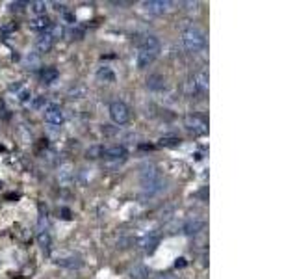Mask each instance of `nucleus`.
<instances>
[{
	"mask_svg": "<svg viewBox=\"0 0 297 279\" xmlns=\"http://www.w3.org/2000/svg\"><path fill=\"white\" fill-rule=\"evenodd\" d=\"M180 37L184 47L189 52H199V50H203L207 47V37H205V34L197 26H186V28H182Z\"/></svg>",
	"mask_w": 297,
	"mask_h": 279,
	"instance_id": "obj_1",
	"label": "nucleus"
},
{
	"mask_svg": "<svg viewBox=\"0 0 297 279\" xmlns=\"http://www.w3.org/2000/svg\"><path fill=\"white\" fill-rule=\"evenodd\" d=\"M110 117L116 125H125L130 119V110L125 103L116 101V103L110 104Z\"/></svg>",
	"mask_w": 297,
	"mask_h": 279,
	"instance_id": "obj_2",
	"label": "nucleus"
},
{
	"mask_svg": "<svg viewBox=\"0 0 297 279\" xmlns=\"http://www.w3.org/2000/svg\"><path fill=\"white\" fill-rule=\"evenodd\" d=\"M184 127L188 128L189 132L199 134V136H203V134L208 132V123H207V119H205V117H201L199 114L188 115V117L184 119Z\"/></svg>",
	"mask_w": 297,
	"mask_h": 279,
	"instance_id": "obj_3",
	"label": "nucleus"
},
{
	"mask_svg": "<svg viewBox=\"0 0 297 279\" xmlns=\"http://www.w3.org/2000/svg\"><path fill=\"white\" fill-rule=\"evenodd\" d=\"M56 264L61 268H69V270H78L82 268V259H80L78 255H73V253H61L56 257Z\"/></svg>",
	"mask_w": 297,
	"mask_h": 279,
	"instance_id": "obj_4",
	"label": "nucleus"
},
{
	"mask_svg": "<svg viewBox=\"0 0 297 279\" xmlns=\"http://www.w3.org/2000/svg\"><path fill=\"white\" fill-rule=\"evenodd\" d=\"M143 6H145V12L151 13V15H164L169 10L171 2H167V0H149Z\"/></svg>",
	"mask_w": 297,
	"mask_h": 279,
	"instance_id": "obj_5",
	"label": "nucleus"
},
{
	"mask_svg": "<svg viewBox=\"0 0 297 279\" xmlns=\"http://www.w3.org/2000/svg\"><path fill=\"white\" fill-rule=\"evenodd\" d=\"M205 220L201 218H189L184 222V227H182V231H184V235H188V237H193V235H197V233H201V231L205 229Z\"/></svg>",
	"mask_w": 297,
	"mask_h": 279,
	"instance_id": "obj_6",
	"label": "nucleus"
},
{
	"mask_svg": "<svg viewBox=\"0 0 297 279\" xmlns=\"http://www.w3.org/2000/svg\"><path fill=\"white\" fill-rule=\"evenodd\" d=\"M103 158L106 160H125L127 158V149L123 146H112V147H104L103 151Z\"/></svg>",
	"mask_w": 297,
	"mask_h": 279,
	"instance_id": "obj_7",
	"label": "nucleus"
},
{
	"mask_svg": "<svg viewBox=\"0 0 297 279\" xmlns=\"http://www.w3.org/2000/svg\"><path fill=\"white\" fill-rule=\"evenodd\" d=\"M45 119H47L50 125H61V123H63V112H61L60 106L50 104L49 108L45 110Z\"/></svg>",
	"mask_w": 297,
	"mask_h": 279,
	"instance_id": "obj_8",
	"label": "nucleus"
},
{
	"mask_svg": "<svg viewBox=\"0 0 297 279\" xmlns=\"http://www.w3.org/2000/svg\"><path fill=\"white\" fill-rule=\"evenodd\" d=\"M140 50H147V52H154L156 54L160 50V41L154 36H143L140 41Z\"/></svg>",
	"mask_w": 297,
	"mask_h": 279,
	"instance_id": "obj_9",
	"label": "nucleus"
},
{
	"mask_svg": "<svg viewBox=\"0 0 297 279\" xmlns=\"http://www.w3.org/2000/svg\"><path fill=\"white\" fill-rule=\"evenodd\" d=\"M156 60V54L154 52H147V50H140L138 56H136V65L138 69H145L152 63V61Z\"/></svg>",
	"mask_w": 297,
	"mask_h": 279,
	"instance_id": "obj_10",
	"label": "nucleus"
},
{
	"mask_svg": "<svg viewBox=\"0 0 297 279\" xmlns=\"http://www.w3.org/2000/svg\"><path fill=\"white\" fill-rule=\"evenodd\" d=\"M147 88L151 91H164L167 88V84H165V79L162 75H151L147 79Z\"/></svg>",
	"mask_w": 297,
	"mask_h": 279,
	"instance_id": "obj_11",
	"label": "nucleus"
},
{
	"mask_svg": "<svg viewBox=\"0 0 297 279\" xmlns=\"http://www.w3.org/2000/svg\"><path fill=\"white\" fill-rule=\"evenodd\" d=\"M193 84V91H199V93H205L208 90V75L207 73H197L193 77V80H189Z\"/></svg>",
	"mask_w": 297,
	"mask_h": 279,
	"instance_id": "obj_12",
	"label": "nucleus"
},
{
	"mask_svg": "<svg viewBox=\"0 0 297 279\" xmlns=\"http://www.w3.org/2000/svg\"><path fill=\"white\" fill-rule=\"evenodd\" d=\"M58 77H60V73H58L56 67H45V69L41 71V80L45 82V84H52V82H56Z\"/></svg>",
	"mask_w": 297,
	"mask_h": 279,
	"instance_id": "obj_13",
	"label": "nucleus"
},
{
	"mask_svg": "<svg viewBox=\"0 0 297 279\" xmlns=\"http://www.w3.org/2000/svg\"><path fill=\"white\" fill-rule=\"evenodd\" d=\"M160 240H162V237H160L158 233H151V235L145 238V242H143V248H145V251H149V253H151V251H154V249H156V246L160 244Z\"/></svg>",
	"mask_w": 297,
	"mask_h": 279,
	"instance_id": "obj_14",
	"label": "nucleus"
},
{
	"mask_svg": "<svg viewBox=\"0 0 297 279\" xmlns=\"http://www.w3.org/2000/svg\"><path fill=\"white\" fill-rule=\"evenodd\" d=\"M52 45H54V39H52L49 34H45L43 37H39L37 49H39V52H49V50L52 49Z\"/></svg>",
	"mask_w": 297,
	"mask_h": 279,
	"instance_id": "obj_15",
	"label": "nucleus"
},
{
	"mask_svg": "<svg viewBox=\"0 0 297 279\" xmlns=\"http://www.w3.org/2000/svg\"><path fill=\"white\" fill-rule=\"evenodd\" d=\"M97 79L101 80V82H114V80H116V75H114V71H112L110 67H101L97 71Z\"/></svg>",
	"mask_w": 297,
	"mask_h": 279,
	"instance_id": "obj_16",
	"label": "nucleus"
},
{
	"mask_svg": "<svg viewBox=\"0 0 297 279\" xmlns=\"http://www.w3.org/2000/svg\"><path fill=\"white\" fill-rule=\"evenodd\" d=\"M32 28L34 30H47V28H50V21L45 15H41V17H37L34 23H32Z\"/></svg>",
	"mask_w": 297,
	"mask_h": 279,
	"instance_id": "obj_17",
	"label": "nucleus"
},
{
	"mask_svg": "<svg viewBox=\"0 0 297 279\" xmlns=\"http://www.w3.org/2000/svg\"><path fill=\"white\" fill-rule=\"evenodd\" d=\"M160 146L162 147H178L180 146V138H176V136H162V138H160Z\"/></svg>",
	"mask_w": 297,
	"mask_h": 279,
	"instance_id": "obj_18",
	"label": "nucleus"
},
{
	"mask_svg": "<svg viewBox=\"0 0 297 279\" xmlns=\"http://www.w3.org/2000/svg\"><path fill=\"white\" fill-rule=\"evenodd\" d=\"M103 151H104L103 146H91L89 149L85 151V157L91 158V160H97V158H103Z\"/></svg>",
	"mask_w": 297,
	"mask_h": 279,
	"instance_id": "obj_19",
	"label": "nucleus"
},
{
	"mask_svg": "<svg viewBox=\"0 0 297 279\" xmlns=\"http://www.w3.org/2000/svg\"><path fill=\"white\" fill-rule=\"evenodd\" d=\"M147 275H149V272H147L145 266H134L130 270V277L132 279H145Z\"/></svg>",
	"mask_w": 297,
	"mask_h": 279,
	"instance_id": "obj_20",
	"label": "nucleus"
},
{
	"mask_svg": "<svg viewBox=\"0 0 297 279\" xmlns=\"http://www.w3.org/2000/svg\"><path fill=\"white\" fill-rule=\"evenodd\" d=\"M37 244H39L43 249H49V246H50V235L47 233V231L39 233V237H37Z\"/></svg>",
	"mask_w": 297,
	"mask_h": 279,
	"instance_id": "obj_21",
	"label": "nucleus"
},
{
	"mask_svg": "<svg viewBox=\"0 0 297 279\" xmlns=\"http://www.w3.org/2000/svg\"><path fill=\"white\" fill-rule=\"evenodd\" d=\"M28 6H30L32 12L37 13V15H43L45 10H47V4H45V2H30Z\"/></svg>",
	"mask_w": 297,
	"mask_h": 279,
	"instance_id": "obj_22",
	"label": "nucleus"
},
{
	"mask_svg": "<svg viewBox=\"0 0 297 279\" xmlns=\"http://www.w3.org/2000/svg\"><path fill=\"white\" fill-rule=\"evenodd\" d=\"M26 6H28L26 2H12V4H10V10H12V12H23Z\"/></svg>",
	"mask_w": 297,
	"mask_h": 279,
	"instance_id": "obj_23",
	"label": "nucleus"
},
{
	"mask_svg": "<svg viewBox=\"0 0 297 279\" xmlns=\"http://www.w3.org/2000/svg\"><path fill=\"white\" fill-rule=\"evenodd\" d=\"M71 168H69V166H63V168H61V173H60V179L61 181H69V179H71Z\"/></svg>",
	"mask_w": 297,
	"mask_h": 279,
	"instance_id": "obj_24",
	"label": "nucleus"
},
{
	"mask_svg": "<svg viewBox=\"0 0 297 279\" xmlns=\"http://www.w3.org/2000/svg\"><path fill=\"white\" fill-rule=\"evenodd\" d=\"M82 36H84V30H80V28H73V30L69 32L71 39H82Z\"/></svg>",
	"mask_w": 297,
	"mask_h": 279,
	"instance_id": "obj_25",
	"label": "nucleus"
},
{
	"mask_svg": "<svg viewBox=\"0 0 297 279\" xmlns=\"http://www.w3.org/2000/svg\"><path fill=\"white\" fill-rule=\"evenodd\" d=\"M34 108H41V106H45V104H47V99L45 97H39V99H36V101H34Z\"/></svg>",
	"mask_w": 297,
	"mask_h": 279,
	"instance_id": "obj_26",
	"label": "nucleus"
},
{
	"mask_svg": "<svg viewBox=\"0 0 297 279\" xmlns=\"http://www.w3.org/2000/svg\"><path fill=\"white\" fill-rule=\"evenodd\" d=\"M184 6H188L186 10H189V12H191V10L197 12V6H199V4H197V2H184Z\"/></svg>",
	"mask_w": 297,
	"mask_h": 279,
	"instance_id": "obj_27",
	"label": "nucleus"
},
{
	"mask_svg": "<svg viewBox=\"0 0 297 279\" xmlns=\"http://www.w3.org/2000/svg\"><path fill=\"white\" fill-rule=\"evenodd\" d=\"M182 266H186V261H184V259H178V261H176V268H182Z\"/></svg>",
	"mask_w": 297,
	"mask_h": 279,
	"instance_id": "obj_28",
	"label": "nucleus"
},
{
	"mask_svg": "<svg viewBox=\"0 0 297 279\" xmlns=\"http://www.w3.org/2000/svg\"><path fill=\"white\" fill-rule=\"evenodd\" d=\"M158 279H178L176 275H171V273H165V275H162V277H158Z\"/></svg>",
	"mask_w": 297,
	"mask_h": 279,
	"instance_id": "obj_29",
	"label": "nucleus"
}]
</instances>
